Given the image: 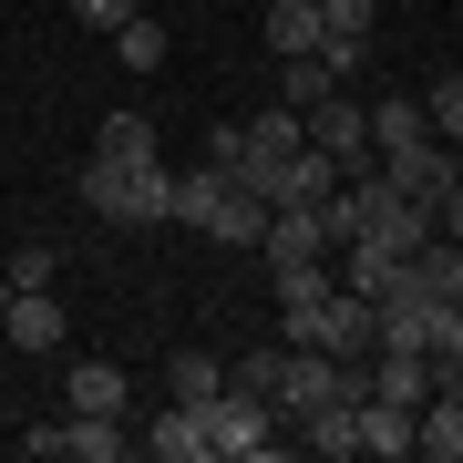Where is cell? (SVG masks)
I'll use <instances>...</instances> for the list:
<instances>
[{"mask_svg":"<svg viewBox=\"0 0 463 463\" xmlns=\"http://www.w3.org/2000/svg\"><path fill=\"white\" fill-rule=\"evenodd\" d=\"M279 340H288V350H340V361H371V298H361V288L279 298Z\"/></svg>","mask_w":463,"mask_h":463,"instance_id":"1","label":"cell"},{"mask_svg":"<svg viewBox=\"0 0 463 463\" xmlns=\"http://www.w3.org/2000/svg\"><path fill=\"white\" fill-rule=\"evenodd\" d=\"M196 422H206V463H258V453H279L288 432H279V402L268 392H216V402H196Z\"/></svg>","mask_w":463,"mask_h":463,"instance_id":"2","label":"cell"},{"mask_svg":"<svg viewBox=\"0 0 463 463\" xmlns=\"http://www.w3.org/2000/svg\"><path fill=\"white\" fill-rule=\"evenodd\" d=\"M371 392V361H340V350H288V371H279V422H309V412H330V402H361Z\"/></svg>","mask_w":463,"mask_h":463,"instance_id":"3","label":"cell"},{"mask_svg":"<svg viewBox=\"0 0 463 463\" xmlns=\"http://www.w3.org/2000/svg\"><path fill=\"white\" fill-rule=\"evenodd\" d=\"M165 165H103V155H93V165H83V206L103 216V227H165Z\"/></svg>","mask_w":463,"mask_h":463,"instance_id":"4","label":"cell"},{"mask_svg":"<svg viewBox=\"0 0 463 463\" xmlns=\"http://www.w3.org/2000/svg\"><path fill=\"white\" fill-rule=\"evenodd\" d=\"M258 258H268V268H330V258H340V227H330V206H268V237H258Z\"/></svg>","mask_w":463,"mask_h":463,"instance_id":"5","label":"cell"},{"mask_svg":"<svg viewBox=\"0 0 463 463\" xmlns=\"http://www.w3.org/2000/svg\"><path fill=\"white\" fill-rule=\"evenodd\" d=\"M298 124H309V145L330 155L340 175H361V165H381V155H371V103H350V93H330V103H309V114H298Z\"/></svg>","mask_w":463,"mask_h":463,"instance_id":"6","label":"cell"},{"mask_svg":"<svg viewBox=\"0 0 463 463\" xmlns=\"http://www.w3.org/2000/svg\"><path fill=\"white\" fill-rule=\"evenodd\" d=\"M196 237H216V248H258V237H268V196L237 165H216V196H206V227Z\"/></svg>","mask_w":463,"mask_h":463,"instance_id":"7","label":"cell"},{"mask_svg":"<svg viewBox=\"0 0 463 463\" xmlns=\"http://www.w3.org/2000/svg\"><path fill=\"white\" fill-rule=\"evenodd\" d=\"M381 175H392V185H402V196H412V206H432V196H443V185L463 175V155L443 145V134H422V145H402V155H381Z\"/></svg>","mask_w":463,"mask_h":463,"instance_id":"8","label":"cell"},{"mask_svg":"<svg viewBox=\"0 0 463 463\" xmlns=\"http://www.w3.org/2000/svg\"><path fill=\"white\" fill-rule=\"evenodd\" d=\"M0 340L11 350H62V298L52 288H11L0 298Z\"/></svg>","mask_w":463,"mask_h":463,"instance_id":"9","label":"cell"},{"mask_svg":"<svg viewBox=\"0 0 463 463\" xmlns=\"http://www.w3.org/2000/svg\"><path fill=\"white\" fill-rule=\"evenodd\" d=\"M330 196H340V165H330L319 145H298L288 165L268 175V206H330Z\"/></svg>","mask_w":463,"mask_h":463,"instance_id":"10","label":"cell"},{"mask_svg":"<svg viewBox=\"0 0 463 463\" xmlns=\"http://www.w3.org/2000/svg\"><path fill=\"white\" fill-rule=\"evenodd\" d=\"M134 453H155V463H206V422H196V402H165V412L134 432Z\"/></svg>","mask_w":463,"mask_h":463,"instance_id":"11","label":"cell"},{"mask_svg":"<svg viewBox=\"0 0 463 463\" xmlns=\"http://www.w3.org/2000/svg\"><path fill=\"white\" fill-rule=\"evenodd\" d=\"M402 248H381V237H340V288H361V298H392L402 288Z\"/></svg>","mask_w":463,"mask_h":463,"instance_id":"12","label":"cell"},{"mask_svg":"<svg viewBox=\"0 0 463 463\" xmlns=\"http://www.w3.org/2000/svg\"><path fill=\"white\" fill-rule=\"evenodd\" d=\"M350 422H361V453H381V463H412V412H402V402L361 392V402H350Z\"/></svg>","mask_w":463,"mask_h":463,"instance_id":"13","label":"cell"},{"mask_svg":"<svg viewBox=\"0 0 463 463\" xmlns=\"http://www.w3.org/2000/svg\"><path fill=\"white\" fill-rule=\"evenodd\" d=\"M412 453L422 463H463V392H432L412 412Z\"/></svg>","mask_w":463,"mask_h":463,"instance_id":"14","label":"cell"},{"mask_svg":"<svg viewBox=\"0 0 463 463\" xmlns=\"http://www.w3.org/2000/svg\"><path fill=\"white\" fill-rule=\"evenodd\" d=\"M371 392L402 402V412H422V402H432V361H422V350H371Z\"/></svg>","mask_w":463,"mask_h":463,"instance_id":"15","label":"cell"},{"mask_svg":"<svg viewBox=\"0 0 463 463\" xmlns=\"http://www.w3.org/2000/svg\"><path fill=\"white\" fill-rule=\"evenodd\" d=\"M93 155H103V165H165V145H155V124L134 114V103H124V114H103Z\"/></svg>","mask_w":463,"mask_h":463,"instance_id":"16","label":"cell"},{"mask_svg":"<svg viewBox=\"0 0 463 463\" xmlns=\"http://www.w3.org/2000/svg\"><path fill=\"white\" fill-rule=\"evenodd\" d=\"M330 42V21H319V0H268V52L279 62H298V52Z\"/></svg>","mask_w":463,"mask_h":463,"instance_id":"17","label":"cell"},{"mask_svg":"<svg viewBox=\"0 0 463 463\" xmlns=\"http://www.w3.org/2000/svg\"><path fill=\"white\" fill-rule=\"evenodd\" d=\"M134 402V381L114 361H72V392H62V412H124Z\"/></svg>","mask_w":463,"mask_h":463,"instance_id":"18","label":"cell"},{"mask_svg":"<svg viewBox=\"0 0 463 463\" xmlns=\"http://www.w3.org/2000/svg\"><path fill=\"white\" fill-rule=\"evenodd\" d=\"M288 432H298V453H319V463H350V453H361L350 402H330V412H309V422H288Z\"/></svg>","mask_w":463,"mask_h":463,"instance_id":"19","label":"cell"},{"mask_svg":"<svg viewBox=\"0 0 463 463\" xmlns=\"http://www.w3.org/2000/svg\"><path fill=\"white\" fill-rule=\"evenodd\" d=\"M227 392V361H216V350H175L165 361V402H216Z\"/></svg>","mask_w":463,"mask_h":463,"instance_id":"20","label":"cell"},{"mask_svg":"<svg viewBox=\"0 0 463 463\" xmlns=\"http://www.w3.org/2000/svg\"><path fill=\"white\" fill-rule=\"evenodd\" d=\"M422 134H432V114H422L412 93H402V103H371V155H402V145H422Z\"/></svg>","mask_w":463,"mask_h":463,"instance_id":"21","label":"cell"},{"mask_svg":"<svg viewBox=\"0 0 463 463\" xmlns=\"http://www.w3.org/2000/svg\"><path fill=\"white\" fill-rule=\"evenodd\" d=\"M279 93L309 114V103H330V93H350V83H330V62H319V52H298V62H279Z\"/></svg>","mask_w":463,"mask_h":463,"instance_id":"22","label":"cell"},{"mask_svg":"<svg viewBox=\"0 0 463 463\" xmlns=\"http://www.w3.org/2000/svg\"><path fill=\"white\" fill-rule=\"evenodd\" d=\"M114 52H124V72H165V21H145V11H134L124 32H114Z\"/></svg>","mask_w":463,"mask_h":463,"instance_id":"23","label":"cell"},{"mask_svg":"<svg viewBox=\"0 0 463 463\" xmlns=\"http://www.w3.org/2000/svg\"><path fill=\"white\" fill-rule=\"evenodd\" d=\"M52 279H62V258H52L42 237H32V248H11V268H0V288H52Z\"/></svg>","mask_w":463,"mask_h":463,"instance_id":"24","label":"cell"},{"mask_svg":"<svg viewBox=\"0 0 463 463\" xmlns=\"http://www.w3.org/2000/svg\"><path fill=\"white\" fill-rule=\"evenodd\" d=\"M422 114H432V134H443V145H463V72H443V83L422 93Z\"/></svg>","mask_w":463,"mask_h":463,"instance_id":"25","label":"cell"},{"mask_svg":"<svg viewBox=\"0 0 463 463\" xmlns=\"http://www.w3.org/2000/svg\"><path fill=\"white\" fill-rule=\"evenodd\" d=\"M279 371H288V340H279V350H248L227 381H237V392H279Z\"/></svg>","mask_w":463,"mask_h":463,"instance_id":"26","label":"cell"},{"mask_svg":"<svg viewBox=\"0 0 463 463\" xmlns=\"http://www.w3.org/2000/svg\"><path fill=\"white\" fill-rule=\"evenodd\" d=\"M319 62H330V83H361V72H371V42L330 32V42H319Z\"/></svg>","mask_w":463,"mask_h":463,"instance_id":"27","label":"cell"},{"mask_svg":"<svg viewBox=\"0 0 463 463\" xmlns=\"http://www.w3.org/2000/svg\"><path fill=\"white\" fill-rule=\"evenodd\" d=\"M319 21H330V32H350V42H371V21H381V0H319Z\"/></svg>","mask_w":463,"mask_h":463,"instance_id":"28","label":"cell"},{"mask_svg":"<svg viewBox=\"0 0 463 463\" xmlns=\"http://www.w3.org/2000/svg\"><path fill=\"white\" fill-rule=\"evenodd\" d=\"M72 21H83V32H124L134 0H72Z\"/></svg>","mask_w":463,"mask_h":463,"instance_id":"29","label":"cell"},{"mask_svg":"<svg viewBox=\"0 0 463 463\" xmlns=\"http://www.w3.org/2000/svg\"><path fill=\"white\" fill-rule=\"evenodd\" d=\"M268 279H279V298H309V288H330L340 268H268Z\"/></svg>","mask_w":463,"mask_h":463,"instance_id":"30","label":"cell"},{"mask_svg":"<svg viewBox=\"0 0 463 463\" xmlns=\"http://www.w3.org/2000/svg\"><path fill=\"white\" fill-rule=\"evenodd\" d=\"M432 227H443V237H463V175L443 185V196H432Z\"/></svg>","mask_w":463,"mask_h":463,"instance_id":"31","label":"cell"},{"mask_svg":"<svg viewBox=\"0 0 463 463\" xmlns=\"http://www.w3.org/2000/svg\"><path fill=\"white\" fill-rule=\"evenodd\" d=\"M453 309H463V298H453Z\"/></svg>","mask_w":463,"mask_h":463,"instance_id":"32","label":"cell"},{"mask_svg":"<svg viewBox=\"0 0 463 463\" xmlns=\"http://www.w3.org/2000/svg\"><path fill=\"white\" fill-rule=\"evenodd\" d=\"M453 155H463V145H453Z\"/></svg>","mask_w":463,"mask_h":463,"instance_id":"33","label":"cell"}]
</instances>
